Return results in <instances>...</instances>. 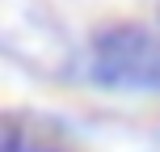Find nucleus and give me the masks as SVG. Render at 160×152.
I'll list each match as a JSON object with an SVG mask.
<instances>
[{
    "label": "nucleus",
    "instance_id": "f257e3e1",
    "mask_svg": "<svg viewBox=\"0 0 160 152\" xmlns=\"http://www.w3.org/2000/svg\"><path fill=\"white\" fill-rule=\"evenodd\" d=\"M88 76L122 93H160V30L114 21L88 38Z\"/></svg>",
    "mask_w": 160,
    "mask_h": 152
},
{
    "label": "nucleus",
    "instance_id": "f03ea898",
    "mask_svg": "<svg viewBox=\"0 0 160 152\" xmlns=\"http://www.w3.org/2000/svg\"><path fill=\"white\" fill-rule=\"evenodd\" d=\"M0 152H80L72 131L47 114L4 110L0 118Z\"/></svg>",
    "mask_w": 160,
    "mask_h": 152
}]
</instances>
